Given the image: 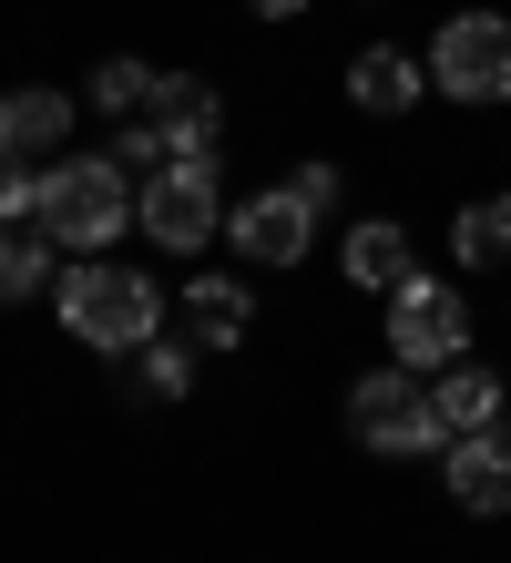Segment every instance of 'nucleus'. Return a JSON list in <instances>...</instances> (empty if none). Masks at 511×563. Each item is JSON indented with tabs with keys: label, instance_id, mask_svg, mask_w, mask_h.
I'll list each match as a JSON object with an SVG mask.
<instances>
[{
	"label": "nucleus",
	"instance_id": "f257e3e1",
	"mask_svg": "<svg viewBox=\"0 0 511 563\" xmlns=\"http://www.w3.org/2000/svg\"><path fill=\"white\" fill-rule=\"evenodd\" d=\"M62 328H73L82 349H113L133 358L144 339H164V297L144 267H113V256H73L62 267Z\"/></svg>",
	"mask_w": 511,
	"mask_h": 563
},
{
	"label": "nucleus",
	"instance_id": "f03ea898",
	"mask_svg": "<svg viewBox=\"0 0 511 563\" xmlns=\"http://www.w3.org/2000/svg\"><path fill=\"white\" fill-rule=\"evenodd\" d=\"M42 225H52L62 246H82V256H92V246H123L133 225H144V185H133L113 154H62V164H52V216H42Z\"/></svg>",
	"mask_w": 511,
	"mask_h": 563
},
{
	"label": "nucleus",
	"instance_id": "7ed1b4c3",
	"mask_svg": "<svg viewBox=\"0 0 511 563\" xmlns=\"http://www.w3.org/2000/svg\"><path fill=\"white\" fill-rule=\"evenodd\" d=\"M348 441L358 451H389V461H420V451H451V420H440V389H420L389 358L348 389Z\"/></svg>",
	"mask_w": 511,
	"mask_h": 563
},
{
	"label": "nucleus",
	"instance_id": "20e7f679",
	"mask_svg": "<svg viewBox=\"0 0 511 563\" xmlns=\"http://www.w3.org/2000/svg\"><path fill=\"white\" fill-rule=\"evenodd\" d=\"M430 82L451 103H511V21L501 11H460L430 42Z\"/></svg>",
	"mask_w": 511,
	"mask_h": 563
},
{
	"label": "nucleus",
	"instance_id": "39448f33",
	"mask_svg": "<svg viewBox=\"0 0 511 563\" xmlns=\"http://www.w3.org/2000/svg\"><path fill=\"white\" fill-rule=\"evenodd\" d=\"M389 358H399V369H451V358H470V308H460V287L409 277V287L389 297Z\"/></svg>",
	"mask_w": 511,
	"mask_h": 563
},
{
	"label": "nucleus",
	"instance_id": "423d86ee",
	"mask_svg": "<svg viewBox=\"0 0 511 563\" xmlns=\"http://www.w3.org/2000/svg\"><path fill=\"white\" fill-rule=\"evenodd\" d=\"M215 225H225L215 164H164V175H144V236L154 246H204Z\"/></svg>",
	"mask_w": 511,
	"mask_h": 563
},
{
	"label": "nucleus",
	"instance_id": "0eeeda50",
	"mask_svg": "<svg viewBox=\"0 0 511 563\" xmlns=\"http://www.w3.org/2000/svg\"><path fill=\"white\" fill-rule=\"evenodd\" d=\"M225 236L256 256V267H297L307 256V236H318V206H307L297 185H266V195H246V206L225 216Z\"/></svg>",
	"mask_w": 511,
	"mask_h": 563
},
{
	"label": "nucleus",
	"instance_id": "6e6552de",
	"mask_svg": "<svg viewBox=\"0 0 511 563\" xmlns=\"http://www.w3.org/2000/svg\"><path fill=\"white\" fill-rule=\"evenodd\" d=\"M144 123H154L164 164H215V144H225V103H215L195 73H164V92H154Z\"/></svg>",
	"mask_w": 511,
	"mask_h": 563
},
{
	"label": "nucleus",
	"instance_id": "1a4fd4ad",
	"mask_svg": "<svg viewBox=\"0 0 511 563\" xmlns=\"http://www.w3.org/2000/svg\"><path fill=\"white\" fill-rule=\"evenodd\" d=\"M440 482H451V503L460 512H511V441L501 430H460L451 451H440Z\"/></svg>",
	"mask_w": 511,
	"mask_h": 563
},
{
	"label": "nucleus",
	"instance_id": "9d476101",
	"mask_svg": "<svg viewBox=\"0 0 511 563\" xmlns=\"http://www.w3.org/2000/svg\"><path fill=\"white\" fill-rule=\"evenodd\" d=\"M62 134H73V92H52V82H21L11 103H0V144H11L21 164L62 154Z\"/></svg>",
	"mask_w": 511,
	"mask_h": 563
},
{
	"label": "nucleus",
	"instance_id": "9b49d317",
	"mask_svg": "<svg viewBox=\"0 0 511 563\" xmlns=\"http://www.w3.org/2000/svg\"><path fill=\"white\" fill-rule=\"evenodd\" d=\"M420 92H430V62H409V52H389V42L348 62V103H358V113H409Z\"/></svg>",
	"mask_w": 511,
	"mask_h": 563
},
{
	"label": "nucleus",
	"instance_id": "f8f14e48",
	"mask_svg": "<svg viewBox=\"0 0 511 563\" xmlns=\"http://www.w3.org/2000/svg\"><path fill=\"white\" fill-rule=\"evenodd\" d=\"M337 256H348V287H379V297H399L409 277H420V267H409L399 216H368V225H348V246H337Z\"/></svg>",
	"mask_w": 511,
	"mask_h": 563
},
{
	"label": "nucleus",
	"instance_id": "ddd939ff",
	"mask_svg": "<svg viewBox=\"0 0 511 563\" xmlns=\"http://www.w3.org/2000/svg\"><path fill=\"white\" fill-rule=\"evenodd\" d=\"M185 318H195V349H235L256 328V297L235 287V277H195L185 287Z\"/></svg>",
	"mask_w": 511,
	"mask_h": 563
},
{
	"label": "nucleus",
	"instance_id": "4468645a",
	"mask_svg": "<svg viewBox=\"0 0 511 563\" xmlns=\"http://www.w3.org/2000/svg\"><path fill=\"white\" fill-rule=\"evenodd\" d=\"M440 420H451V441L460 430H501V369L451 358V369H440Z\"/></svg>",
	"mask_w": 511,
	"mask_h": 563
},
{
	"label": "nucleus",
	"instance_id": "2eb2a0df",
	"mask_svg": "<svg viewBox=\"0 0 511 563\" xmlns=\"http://www.w3.org/2000/svg\"><path fill=\"white\" fill-rule=\"evenodd\" d=\"M154 92H164V73H144L133 52H113V62L82 82V103H92V113H113V123H144V113H154Z\"/></svg>",
	"mask_w": 511,
	"mask_h": 563
},
{
	"label": "nucleus",
	"instance_id": "dca6fc26",
	"mask_svg": "<svg viewBox=\"0 0 511 563\" xmlns=\"http://www.w3.org/2000/svg\"><path fill=\"white\" fill-rule=\"evenodd\" d=\"M52 225H11V246H0V297H11V308H31V297L52 287Z\"/></svg>",
	"mask_w": 511,
	"mask_h": 563
},
{
	"label": "nucleus",
	"instance_id": "f3484780",
	"mask_svg": "<svg viewBox=\"0 0 511 563\" xmlns=\"http://www.w3.org/2000/svg\"><path fill=\"white\" fill-rule=\"evenodd\" d=\"M451 256H460V267H491V256H511V195H481V206L451 216Z\"/></svg>",
	"mask_w": 511,
	"mask_h": 563
},
{
	"label": "nucleus",
	"instance_id": "a211bd4d",
	"mask_svg": "<svg viewBox=\"0 0 511 563\" xmlns=\"http://www.w3.org/2000/svg\"><path fill=\"white\" fill-rule=\"evenodd\" d=\"M195 389V349L185 339H144L133 349V400H185Z\"/></svg>",
	"mask_w": 511,
	"mask_h": 563
},
{
	"label": "nucleus",
	"instance_id": "6ab92c4d",
	"mask_svg": "<svg viewBox=\"0 0 511 563\" xmlns=\"http://www.w3.org/2000/svg\"><path fill=\"white\" fill-rule=\"evenodd\" d=\"M287 185H297V195H307V206H318V216L337 206V164H318V154H307V164H297V175H287Z\"/></svg>",
	"mask_w": 511,
	"mask_h": 563
},
{
	"label": "nucleus",
	"instance_id": "aec40b11",
	"mask_svg": "<svg viewBox=\"0 0 511 563\" xmlns=\"http://www.w3.org/2000/svg\"><path fill=\"white\" fill-rule=\"evenodd\" d=\"M246 11H256V21H297L307 0H246Z\"/></svg>",
	"mask_w": 511,
	"mask_h": 563
}]
</instances>
